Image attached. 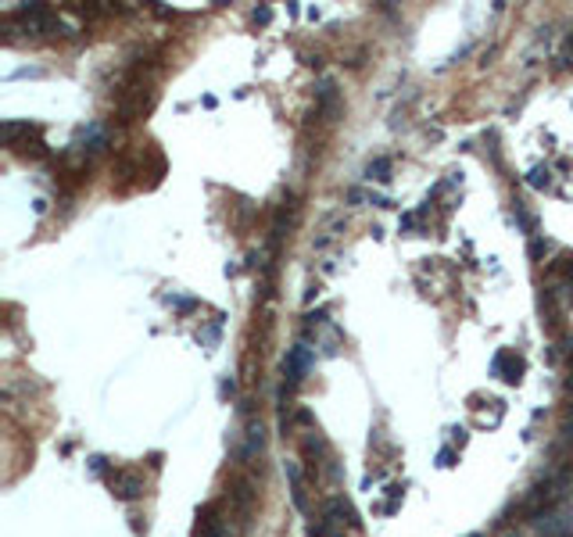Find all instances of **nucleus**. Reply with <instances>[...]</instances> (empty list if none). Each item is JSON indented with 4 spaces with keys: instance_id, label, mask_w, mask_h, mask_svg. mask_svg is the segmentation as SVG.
Segmentation results:
<instances>
[{
    "instance_id": "obj_1",
    "label": "nucleus",
    "mask_w": 573,
    "mask_h": 537,
    "mask_svg": "<svg viewBox=\"0 0 573 537\" xmlns=\"http://www.w3.org/2000/svg\"><path fill=\"white\" fill-rule=\"evenodd\" d=\"M567 487H570V473L545 476L541 484H534V487L523 495V502H520V513H523L527 520H538V516L552 513V509H556V505L567 498Z\"/></svg>"
},
{
    "instance_id": "obj_2",
    "label": "nucleus",
    "mask_w": 573,
    "mask_h": 537,
    "mask_svg": "<svg viewBox=\"0 0 573 537\" xmlns=\"http://www.w3.org/2000/svg\"><path fill=\"white\" fill-rule=\"evenodd\" d=\"M4 140H7V147H11L14 155H22V158H40V155H43V144H40V137H36V126H29V122H4Z\"/></svg>"
},
{
    "instance_id": "obj_3",
    "label": "nucleus",
    "mask_w": 573,
    "mask_h": 537,
    "mask_svg": "<svg viewBox=\"0 0 573 537\" xmlns=\"http://www.w3.org/2000/svg\"><path fill=\"white\" fill-rule=\"evenodd\" d=\"M352 531H359V520H355L352 505H348V502H330V505H326V516H323L319 534L344 537V534H352Z\"/></svg>"
},
{
    "instance_id": "obj_4",
    "label": "nucleus",
    "mask_w": 573,
    "mask_h": 537,
    "mask_svg": "<svg viewBox=\"0 0 573 537\" xmlns=\"http://www.w3.org/2000/svg\"><path fill=\"white\" fill-rule=\"evenodd\" d=\"M11 22H14L22 33H51V29H58L54 11H51V7H43V4H29V7H22Z\"/></svg>"
},
{
    "instance_id": "obj_5",
    "label": "nucleus",
    "mask_w": 573,
    "mask_h": 537,
    "mask_svg": "<svg viewBox=\"0 0 573 537\" xmlns=\"http://www.w3.org/2000/svg\"><path fill=\"white\" fill-rule=\"evenodd\" d=\"M144 487H147V480H144V473H136V469H115V473H111V495H115L118 502H136V498L144 495Z\"/></svg>"
},
{
    "instance_id": "obj_6",
    "label": "nucleus",
    "mask_w": 573,
    "mask_h": 537,
    "mask_svg": "<svg viewBox=\"0 0 573 537\" xmlns=\"http://www.w3.org/2000/svg\"><path fill=\"white\" fill-rule=\"evenodd\" d=\"M193 537H233L219 505H204V509H201L197 527H193Z\"/></svg>"
},
{
    "instance_id": "obj_7",
    "label": "nucleus",
    "mask_w": 573,
    "mask_h": 537,
    "mask_svg": "<svg viewBox=\"0 0 573 537\" xmlns=\"http://www.w3.org/2000/svg\"><path fill=\"white\" fill-rule=\"evenodd\" d=\"M226 502H230V513L244 523V520L251 516V502H255L251 484H248V480H233V484H230V495H226Z\"/></svg>"
},
{
    "instance_id": "obj_8",
    "label": "nucleus",
    "mask_w": 573,
    "mask_h": 537,
    "mask_svg": "<svg viewBox=\"0 0 573 537\" xmlns=\"http://www.w3.org/2000/svg\"><path fill=\"white\" fill-rule=\"evenodd\" d=\"M494 369H498L509 383H516V380H520V372H523V362L512 355V352H502V355L494 358Z\"/></svg>"
},
{
    "instance_id": "obj_9",
    "label": "nucleus",
    "mask_w": 573,
    "mask_h": 537,
    "mask_svg": "<svg viewBox=\"0 0 573 537\" xmlns=\"http://www.w3.org/2000/svg\"><path fill=\"white\" fill-rule=\"evenodd\" d=\"M305 365H308V348H305V344H297V348L290 352V358H286V372H290V380H294V383L301 380Z\"/></svg>"
},
{
    "instance_id": "obj_10",
    "label": "nucleus",
    "mask_w": 573,
    "mask_h": 537,
    "mask_svg": "<svg viewBox=\"0 0 573 537\" xmlns=\"http://www.w3.org/2000/svg\"><path fill=\"white\" fill-rule=\"evenodd\" d=\"M387 169H390V162H387V158H380L377 165H370V176L377 173V179H387Z\"/></svg>"
},
{
    "instance_id": "obj_11",
    "label": "nucleus",
    "mask_w": 573,
    "mask_h": 537,
    "mask_svg": "<svg viewBox=\"0 0 573 537\" xmlns=\"http://www.w3.org/2000/svg\"><path fill=\"white\" fill-rule=\"evenodd\" d=\"M567 405H570V419H573V376L567 380Z\"/></svg>"
},
{
    "instance_id": "obj_12",
    "label": "nucleus",
    "mask_w": 573,
    "mask_h": 537,
    "mask_svg": "<svg viewBox=\"0 0 573 537\" xmlns=\"http://www.w3.org/2000/svg\"><path fill=\"white\" fill-rule=\"evenodd\" d=\"M570 51H573V40H570Z\"/></svg>"
}]
</instances>
